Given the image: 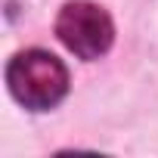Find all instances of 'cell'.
<instances>
[{"instance_id":"cell-1","label":"cell","mask_w":158,"mask_h":158,"mask_svg":"<svg viewBox=\"0 0 158 158\" xmlns=\"http://www.w3.org/2000/svg\"><path fill=\"white\" fill-rule=\"evenodd\" d=\"M6 84L16 102L31 112H47L65 99L68 71L62 59L47 50H22L6 65Z\"/></svg>"},{"instance_id":"cell-2","label":"cell","mask_w":158,"mask_h":158,"mask_svg":"<svg viewBox=\"0 0 158 158\" xmlns=\"http://www.w3.org/2000/svg\"><path fill=\"white\" fill-rule=\"evenodd\" d=\"M56 34L77 59H99L115 40V25L99 3L68 0L56 16Z\"/></svg>"}]
</instances>
